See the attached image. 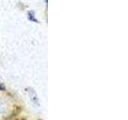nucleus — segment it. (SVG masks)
Masks as SVG:
<instances>
[{"mask_svg": "<svg viewBox=\"0 0 128 120\" xmlns=\"http://www.w3.org/2000/svg\"><path fill=\"white\" fill-rule=\"evenodd\" d=\"M6 111V106L3 102H0V114H4Z\"/></svg>", "mask_w": 128, "mask_h": 120, "instance_id": "1", "label": "nucleus"}, {"mask_svg": "<svg viewBox=\"0 0 128 120\" xmlns=\"http://www.w3.org/2000/svg\"><path fill=\"white\" fill-rule=\"evenodd\" d=\"M0 90H4V87H3V86H2L1 85H0Z\"/></svg>", "mask_w": 128, "mask_h": 120, "instance_id": "2", "label": "nucleus"}]
</instances>
